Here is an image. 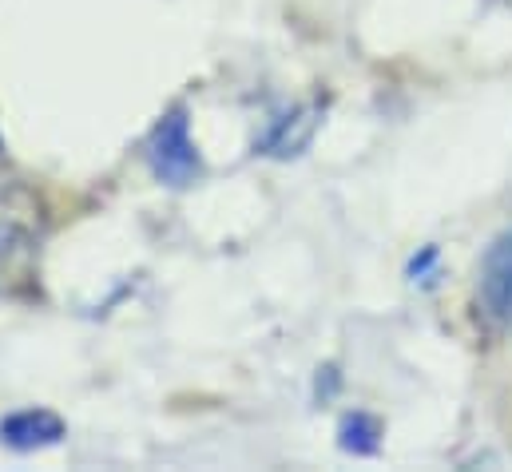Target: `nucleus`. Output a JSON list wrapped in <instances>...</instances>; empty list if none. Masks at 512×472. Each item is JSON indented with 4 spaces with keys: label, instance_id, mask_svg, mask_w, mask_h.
<instances>
[{
    "label": "nucleus",
    "instance_id": "1",
    "mask_svg": "<svg viewBox=\"0 0 512 472\" xmlns=\"http://www.w3.org/2000/svg\"><path fill=\"white\" fill-rule=\"evenodd\" d=\"M147 163H151V175L167 187H187L195 183L199 175V151H195V139H191V123L183 108H171L167 116L155 123L151 139H147Z\"/></svg>",
    "mask_w": 512,
    "mask_h": 472
},
{
    "label": "nucleus",
    "instance_id": "2",
    "mask_svg": "<svg viewBox=\"0 0 512 472\" xmlns=\"http://www.w3.org/2000/svg\"><path fill=\"white\" fill-rule=\"evenodd\" d=\"M477 314L493 330L512 326V231L497 238L481 258V270H477Z\"/></svg>",
    "mask_w": 512,
    "mask_h": 472
},
{
    "label": "nucleus",
    "instance_id": "3",
    "mask_svg": "<svg viewBox=\"0 0 512 472\" xmlns=\"http://www.w3.org/2000/svg\"><path fill=\"white\" fill-rule=\"evenodd\" d=\"M0 441L16 453L48 449V445L64 441V421L52 409H20V413H8L0 421Z\"/></svg>",
    "mask_w": 512,
    "mask_h": 472
},
{
    "label": "nucleus",
    "instance_id": "4",
    "mask_svg": "<svg viewBox=\"0 0 512 472\" xmlns=\"http://www.w3.org/2000/svg\"><path fill=\"white\" fill-rule=\"evenodd\" d=\"M36 278V246L16 223H0V294H20Z\"/></svg>",
    "mask_w": 512,
    "mask_h": 472
},
{
    "label": "nucleus",
    "instance_id": "5",
    "mask_svg": "<svg viewBox=\"0 0 512 472\" xmlns=\"http://www.w3.org/2000/svg\"><path fill=\"white\" fill-rule=\"evenodd\" d=\"M318 108H306V112H294V116H282L274 123V131L262 139V151L266 155H278V159H286V155H298L306 143H310V135H314V127H318Z\"/></svg>",
    "mask_w": 512,
    "mask_h": 472
},
{
    "label": "nucleus",
    "instance_id": "6",
    "mask_svg": "<svg viewBox=\"0 0 512 472\" xmlns=\"http://www.w3.org/2000/svg\"><path fill=\"white\" fill-rule=\"evenodd\" d=\"M338 437H342V449L354 453V457H374L382 449V425L370 413H350L342 421Z\"/></svg>",
    "mask_w": 512,
    "mask_h": 472
},
{
    "label": "nucleus",
    "instance_id": "7",
    "mask_svg": "<svg viewBox=\"0 0 512 472\" xmlns=\"http://www.w3.org/2000/svg\"><path fill=\"white\" fill-rule=\"evenodd\" d=\"M433 266H437V250H433V246H425V250L409 262V278H413V282H429Z\"/></svg>",
    "mask_w": 512,
    "mask_h": 472
}]
</instances>
